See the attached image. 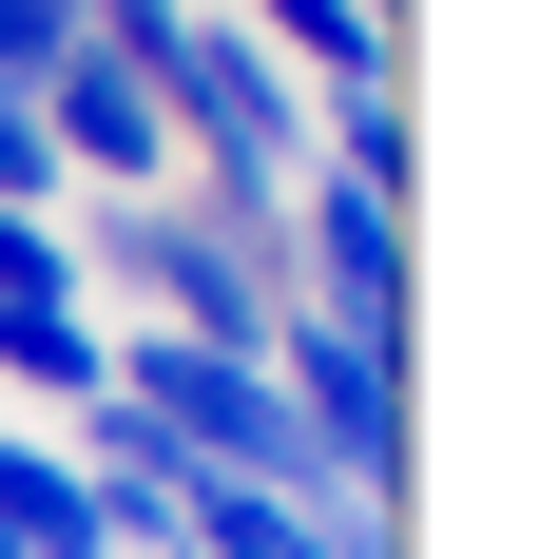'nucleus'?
Masks as SVG:
<instances>
[{
	"label": "nucleus",
	"instance_id": "obj_1",
	"mask_svg": "<svg viewBox=\"0 0 559 559\" xmlns=\"http://www.w3.org/2000/svg\"><path fill=\"white\" fill-rule=\"evenodd\" d=\"M174 97V155H251V174H309V78H289L251 20H193V39L155 58Z\"/></svg>",
	"mask_w": 559,
	"mask_h": 559
},
{
	"label": "nucleus",
	"instance_id": "obj_2",
	"mask_svg": "<svg viewBox=\"0 0 559 559\" xmlns=\"http://www.w3.org/2000/svg\"><path fill=\"white\" fill-rule=\"evenodd\" d=\"M289 309H329L347 347L405 367V213L347 193V174H289Z\"/></svg>",
	"mask_w": 559,
	"mask_h": 559
},
{
	"label": "nucleus",
	"instance_id": "obj_3",
	"mask_svg": "<svg viewBox=\"0 0 559 559\" xmlns=\"http://www.w3.org/2000/svg\"><path fill=\"white\" fill-rule=\"evenodd\" d=\"M39 135H58V193H174V97L97 39L39 78Z\"/></svg>",
	"mask_w": 559,
	"mask_h": 559
},
{
	"label": "nucleus",
	"instance_id": "obj_4",
	"mask_svg": "<svg viewBox=\"0 0 559 559\" xmlns=\"http://www.w3.org/2000/svg\"><path fill=\"white\" fill-rule=\"evenodd\" d=\"M0 386H39V405H97V386H116V329L78 309V289H20V309H0Z\"/></svg>",
	"mask_w": 559,
	"mask_h": 559
},
{
	"label": "nucleus",
	"instance_id": "obj_5",
	"mask_svg": "<svg viewBox=\"0 0 559 559\" xmlns=\"http://www.w3.org/2000/svg\"><path fill=\"white\" fill-rule=\"evenodd\" d=\"M193 559H347V521L309 483H193Z\"/></svg>",
	"mask_w": 559,
	"mask_h": 559
},
{
	"label": "nucleus",
	"instance_id": "obj_6",
	"mask_svg": "<svg viewBox=\"0 0 559 559\" xmlns=\"http://www.w3.org/2000/svg\"><path fill=\"white\" fill-rule=\"evenodd\" d=\"M0 559H97V521H78V444H20V425H0Z\"/></svg>",
	"mask_w": 559,
	"mask_h": 559
},
{
	"label": "nucleus",
	"instance_id": "obj_7",
	"mask_svg": "<svg viewBox=\"0 0 559 559\" xmlns=\"http://www.w3.org/2000/svg\"><path fill=\"white\" fill-rule=\"evenodd\" d=\"M309 135H329L347 193H386V213H405V155H425V135H405V97H309Z\"/></svg>",
	"mask_w": 559,
	"mask_h": 559
},
{
	"label": "nucleus",
	"instance_id": "obj_8",
	"mask_svg": "<svg viewBox=\"0 0 559 559\" xmlns=\"http://www.w3.org/2000/svg\"><path fill=\"white\" fill-rule=\"evenodd\" d=\"M0 213H58V135H39L20 78H0Z\"/></svg>",
	"mask_w": 559,
	"mask_h": 559
},
{
	"label": "nucleus",
	"instance_id": "obj_9",
	"mask_svg": "<svg viewBox=\"0 0 559 559\" xmlns=\"http://www.w3.org/2000/svg\"><path fill=\"white\" fill-rule=\"evenodd\" d=\"M58 58H78V0H0V78H20V97H39Z\"/></svg>",
	"mask_w": 559,
	"mask_h": 559
},
{
	"label": "nucleus",
	"instance_id": "obj_10",
	"mask_svg": "<svg viewBox=\"0 0 559 559\" xmlns=\"http://www.w3.org/2000/svg\"><path fill=\"white\" fill-rule=\"evenodd\" d=\"M20 289H78V231L58 213H0V309H20Z\"/></svg>",
	"mask_w": 559,
	"mask_h": 559
},
{
	"label": "nucleus",
	"instance_id": "obj_11",
	"mask_svg": "<svg viewBox=\"0 0 559 559\" xmlns=\"http://www.w3.org/2000/svg\"><path fill=\"white\" fill-rule=\"evenodd\" d=\"M347 20H386V39H405V0H347Z\"/></svg>",
	"mask_w": 559,
	"mask_h": 559
}]
</instances>
